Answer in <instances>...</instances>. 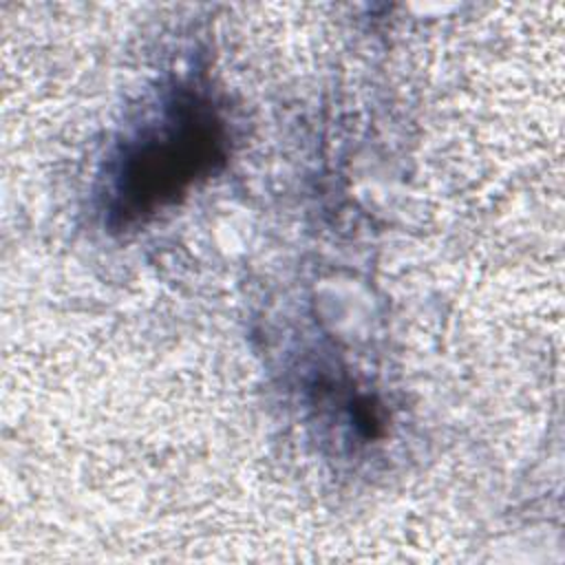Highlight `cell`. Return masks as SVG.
<instances>
[{
	"label": "cell",
	"instance_id": "1",
	"mask_svg": "<svg viewBox=\"0 0 565 565\" xmlns=\"http://www.w3.org/2000/svg\"><path fill=\"white\" fill-rule=\"evenodd\" d=\"M225 159L223 124L207 102L181 93L163 119L126 143L113 181L110 212L121 223L177 201Z\"/></svg>",
	"mask_w": 565,
	"mask_h": 565
}]
</instances>
